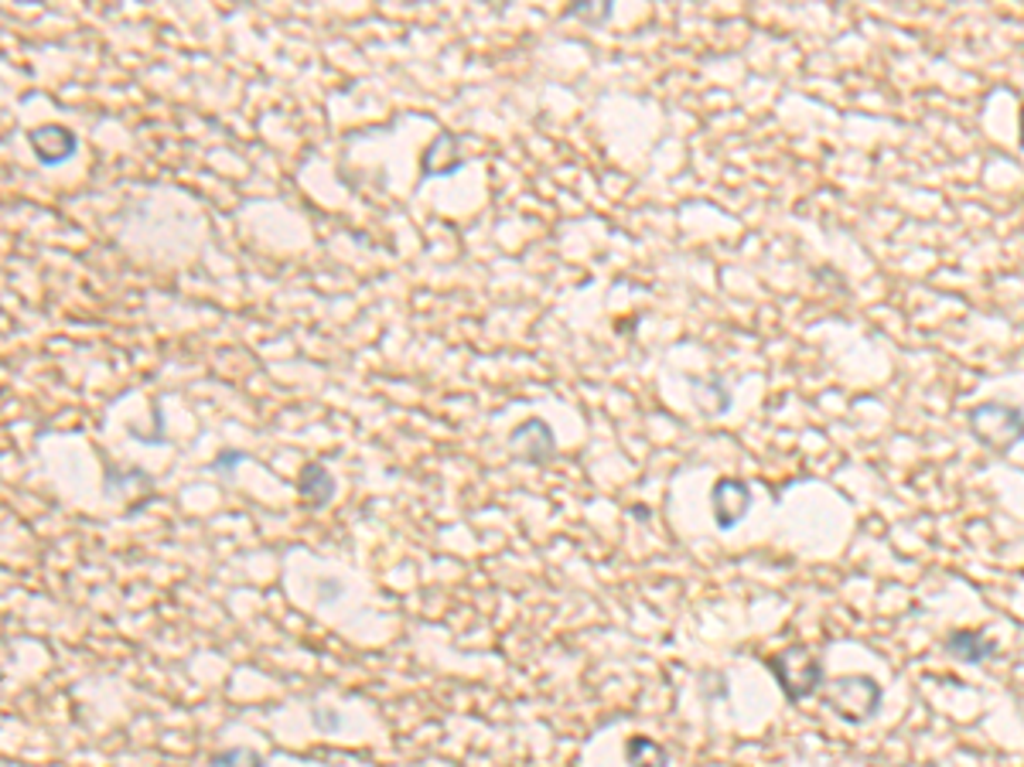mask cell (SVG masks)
I'll return each mask as SVG.
<instances>
[{
	"instance_id": "8fae6325",
	"label": "cell",
	"mask_w": 1024,
	"mask_h": 767,
	"mask_svg": "<svg viewBox=\"0 0 1024 767\" xmlns=\"http://www.w3.org/2000/svg\"><path fill=\"white\" fill-rule=\"evenodd\" d=\"M612 11H615L612 0H595V4H587V0H577V4H570V8L560 11V18H564V21L577 18V21H584V24H591V28H602V24L612 18Z\"/></svg>"
},
{
	"instance_id": "5bb4252c",
	"label": "cell",
	"mask_w": 1024,
	"mask_h": 767,
	"mask_svg": "<svg viewBox=\"0 0 1024 767\" xmlns=\"http://www.w3.org/2000/svg\"><path fill=\"white\" fill-rule=\"evenodd\" d=\"M243 461H250L246 451H230V448H226V451H220V458H215L208 468H212L215 474H220V478H230V474L236 471V464H243Z\"/></svg>"
},
{
	"instance_id": "30bf717a",
	"label": "cell",
	"mask_w": 1024,
	"mask_h": 767,
	"mask_svg": "<svg viewBox=\"0 0 1024 767\" xmlns=\"http://www.w3.org/2000/svg\"><path fill=\"white\" fill-rule=\"evenodd\" d=\"M625 764L628 767H670V750L653 737H628L625 740Z\"/></svg>"
},
{
	"instance_id": "8992f818",
	"label": "cell",
	"mask_w": 1024,
	"mask_h": 767,
	"mask_svg": "<svg viewBox=\"0 0 1024 767\" xmlns=\"http://www.w3.org/2000/svg\"><path fill=\"white\" fill-rule=\"evenodd\" d=\"M711 509H714V522L718 529H734L738 522H744L748 509H751V488L741 478H721L711 491Z\"/></svg>"
},
{
	"instance_id": "7a4b0ae2",
	"label": "cell",
	"mask_w": 1024,
	"mask_h": 767,
	"mask_svg": "<svg viewBox=\"0 0 1024 767\" xmlns=\"http://www.w3.org/2000/svg\"><path fill=\"white\" fill-rule=\"evenodd\" d=\"M769 669L789 702H802L820 692L823 686V662L806 645H789L776 659H769Z\"/></svg>"
},
{
	"instance_id": "9a60e30c",
	"label": "cell",
	"mask_w": 1024,
	"mask_h": 767,
	"mask_svg": "<svg viewBox=\"0 0 1024 767\" xmlns=\"http://www.w3.org/2000/svg\"><path fill=\"white\" fill-rule=\"evenodd\" d=\"M311 724H314V730H321V734H332V730L342 727V717L332 714V709H314V714H311Z\"/></svg>"
},
{
	"instance_id": "ba28073f",
	"label": "cell",
	"mask_w": 1024,
	"mask_h": 767,
	"mask_svg": "<svg viewBox=\"0 0 1024 767\" xmlns=\"http://www.w3.org/2000/svg\"><path fill=\"white\" fill-rule=\"evenodd\" d=\"M943 651L953 655L959 662H969V666H981L987 659L997 655V641L987 638L984 631H953L943 638Z\"/></svg>"
},
{
	"instance_id": "7c38bea8",
	"label": "cell",
	"mask_w": 1024,
	"mask_h": 767,
	"mask_svg": "<svg viewBox=\"0 0 1024 767\" xmlns=\"http://www.w3.org/2000/svg\"><path fill=\"white\" fill-rule=\"evenodd\" d=\"M208 767H263V757L250 747H233V750H215L208 757Z\"/></svg>"
},
{
	"instance_id": "3957f363",
	"label": "cell",
	"mask_w": 1024,
	"mask_h": 767,
	"mask_svg": "<svg viewBox=\"0 0 1024 767\" xmlns=\"http://www.w3.org/2000/svg\"><path fill=\"white\" fill-rule=\"evenodd\" d=\"M885 689L871 676H840L827 686V709L843 720V724H868L881 709Z\"/></svg>"
},
{
	"instance_id": "9c48e42d",
	"label": "cell",
	"mask_w": 1024,
	"mask_h": 767,
	"mask_svg": "<svg viewBox=\"0 0 1024 767\" xmlns=\"http://www.w3.org/2000/svg\"><path fill=\"white\" fill-rule=\"evenodd\" d=\"M298 491L304 495L308 509L321 512L335 499V478L329 474L325 464H304L301 474H298Z\"/></svg>"
},
{
	"instance_id": "52a82bcc",
	"label": "cell",
	"mask_w": 1024,
	"mask_h": 767,
	"mask_svg": "<svg viewBox=\"0 0 1024 767\" xmlns=\"http://www.w3.org/2000/svg\"><path fill=\"white\" fill-rule=\"evenodd\" d=\"M28 144L35 150V157L45 164V168H59L66 164L76 150H79V140L69 127L62 124H41L28 134Z\"/></svg>"
},
{
	"instance_id": "277c9868",
	"label": "cell",
	"mask_w": 1024,
	"mask_h": 767,
	"mask_svg": "<svg viewBox=\"0 0 1024 767\" xmlns=\"http://www.w3.org/2000/svg\"><path fill=\"white\" fill-rule=\"evenodd\" d=\"M509 451H513V458H519V461H526L533 468H547L557 458V436H554L547 420L529 416L519 426H513Z\"/></svg>"
},
{
	"instance_id": "4fadbf2b",
	"label": "cell",
	"mask_w": 1024,
	"mask_h": 767,
	"mask_svg": "<svg viewBox=\"0 0 1024 767\" xmlns=\"http://www.w3.org/2000/svg\"><path fill=\"white\" fill-rule=\"evenodd\" d=\"M127 488V484H144V488H154V478L147 471H124L120 468H106V495H117V488Z\"/></svg>"
},
{
	"instance_id": "2e32d148",
	"label": "cell",
	"mask_w": 1024,
	"mask_h": 767,
	"mask_svg": "<svg viewBox=\"0 0 1024 767\" xmlns=\"http://www.w3.org/2000/svg\"><path fill=\"white\" fill-rule=\"evenodd\" d=\"M1017 144H1021V150H1024V106H1021V140H1017Z\"/></svg>"
},
{
	"instance_id": "5b68a950",
	"label": "cell",
	"mask_w": 1024,
	"mask_h": 767,
	"mask_svg": "<svg viewBox=\"0 0 1024 767\" xmlns=\"http://www.w3.org/2000/svg\"><path fill=\"white\" fill-rule=\"evenodd\" d=\"M465 168V154H461V140L455 134H438L423 147L420 157V185L438 181V178H451Z\"/></svg>"
},
{
	"instance_id": "6da1fadb",
	"label": "cell",
	"mask_w": 1024,
	"mask_h": 767,
	"mask_svg": "<svg viewBox=\"0 0 1024 767\" xmlns=\"http://www.w3.org/2000/svg\"><path fill=\"white\" fill-rule=\"evenodd\" d=\"M966 426L994 454H1011L1024 444V413L1007 403H981L966 413Z\"/></svg>"
}]
</instances>
